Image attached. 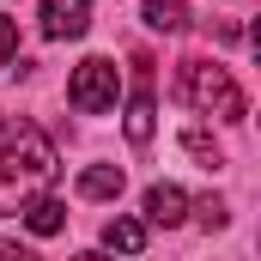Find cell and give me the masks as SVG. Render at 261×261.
<instances>
[{
	"instance_id": "cell-1",
	"label": "cell",
	"mask_w": 261,
	"mask_h": 261,
	"mask_svg": "<svg viewBox=\"0 0 261 261\" xmlns=\"http://www.w3.org/2000/svg\"><path fill=\"white\" fill-rule=\"evenodd\" d=\"M176 97L189 110H200V116H219V122H243L249 116V97L237 91L231 67H219V61H182L176 67Z\"/></svg>"
},
{
	"instance_id": "cell-2",
	"label": "cell",
	"mask_w": 261,
	"mask_h": 261,
	"mask_svg": "<svg viewBox=\"0 0 261 261\" xmlns=\"http://www.w3.org/2000/svg\"><path fill=\"white\" fill-rule=\"evenodd\" d=\"M67 103H73L79 116H103V110H116V61H103V55L79 61L73 79H67Z\"/></svg>"
},
{
	"instance_id": "cell-3",
	"label": "cell",
	"mask_w": 261,
	"mask_h": 261,
	"mask_svg": "<svg viewBox=\"0 0 261 261\" xmlns=\"http://www.w3.org/2000/svg\"><path fill=\"white\" fill-rule=\"evenodd\" d=\"M128 140L134 146H146L152 128H158V103H152V61L146 55H134V97H128Z\"/></svg>"
},
{
	"instance_id": "cell-4",
	"label": "cell",
	"mask_w": 261,
	"mask_h": 261,
	"mask_svg": "<svg viewBox=\"0 0 261 261\" xmlns=\"http://www.w3.org/2000/svg\"><path fill=\"white\" fill-rule=\"evenodd\" d=\"M43 37H55V43H73V37H85L91 31V0H43Z\"/></svg>"
},
{
	"instance_id": "cell-5",
	"label": "cell",
	"mask_w": 261,
	"mask_h": 261,
	"mask_svg": "<svg viewBox=\"0 0 261 261\" xmlns=\"http://www.w3.org/2000/svg\"><path fill=\"white\" fill-rule=\"evenodd\" d=\"M146 219H152V225H182V219H189V195H182L176 182H152V189H146Z\"/></svg>"
},
{
	"instance_id": "cell-6",
	"label": "cell",
	"mask_w": 261,
	"mask_h": 261,
	"mask_svg": "<svg viewBox=\"0 0 261 261\" xmlns=\"http://www.w3.org/2000/svg\"><path fill=\"white\" fill-rule=\"evenodd\" d=\"M122 182H128L122 164H91V170L79 176V195H85V200H116V195H122Z\"/></svg>"
},
{
	"instance_id": "cell-7",
	"label": "cell",
	"mask_w": 261,
	"mask_h": 261,
	"mask_svg": "<svg viewBox=\"0 0 261 261\" xmlns=\"http://www.w3.org/2000/svg\"><path fill=\"white\" fill-rule=\"evenodd\" d=\"M140 12H146V24L164 31V37H182V31H189V6H182V0H146Z\"/></svg>"
},
{
	"instance_id": "cell-8",
	"label": "cell",
	"mask_w": 261,
	"mask_h": 261,
	"mask_svg": "<svg viewBox=\"0 0 261 261\" xmlns=\"http://www.w3.org/2000/svg\"><path fill=\"white\" fill-rule=\"evenodd\" d=\"M24 225H31L37 237H55V231L67 225V206H61V200H49V195H37L31 206H24Z\"/></svg>"
},
{
	"instance_id": "cell-9",
	"label": "cell",
	"mask_w": 261,
	"mask_h": 261,
	"mask_svg": "<svg viewBox=\"0 0 261 261\" xmlns=\"http://www.w3.org/2000/svg\"><path fill=\"white\" fill-rule=\"evenodd\" d=\"M103 243H110L116 255H140V249H146V225H140V219H110V225H103Z\"/></svg>"
},
{
	"instance_id": "cell-10",
	"label": "cell",
	"mask_w": 261,
	"mask_h": 261,
	"mask_svg": "<svg viewBox=\"0 0 261 261\" xmlns=\"http://www.w3.org/2000/svg\"><path fill=\"white\" fill-rule=\"evenodd\" d=\"M182 146L195 152V158L206 164V170H219V164H225V152H219V140H213L206 128H182Z\"/></svg>"
},
{
	"instance_id": "cell-11",
	"label": "cell",
	"mask_w": 261,
	"mask_h": 261,
	"mask_svg": "<svg viewBox=\"0 0 261 261\" xmlns=\"http://www.w3.org/2000/svg\"><path fill=\"white\" fill-rule=\"evenodd\" d=\"M195 219L206 225V231H225V200H219V195H200L195 200Z\"/></svg>"
},
{
	"instance_id": "cell-12",
	"label": "cell",
	"mask_w": 261,
	"mask_h": 261,
	"mask_svg": "<svg viewBox=\"0 0 261 261\" xmlns=\"http://www.w3.org/2000/svg\"><path fill=\"white\" fill-rule=\"evenodd\" d=\"M12 55H18V24H12V18H0V67L12 61Z\"/></svg>"
},
{
	"instance_id": "cell-13",
	"label": "cell",
	"mask_w": 261,
	"mask_h": 261,
	"mask_svg": "<svg viewBox=\"0 0 261 261\" xmlns=\"http://www.w3.org/2000/svg\"><path fill=\"white\" fill-rule=\"evenodd\" d=\"M0 261H37L31 249H18V243H0Z\"/></svg>"
},
{
	"instance_id": "cell-14",
	"label": "cell",
	"mask_w": 261,
	"mask_h": 261,
	"mask_svg": "<svg viewBox=\"0 0 261 261\" xmlns=\"http://www.w3.org/2000/svg\"><path fill=\"white\" fill-rule=\"evenodd\" d=\"M6 140H12V128H6V116H0V152H6Z\"/></svg>"
},
{
	"instance_id": "cell-15",
	"label": "cell",
	"mask_w": 261,
	"mask_h": 261,
	"mask_svg": "<svg viewBox=\"0 0 261 261\" xmlns=\"http://www.w3.org/2000/svg\"><path fill=\"white\" fill-rule=\"evenodd\" d=\"M73 261H103V255H73Z\"/></svg>"
}]
</instances>
